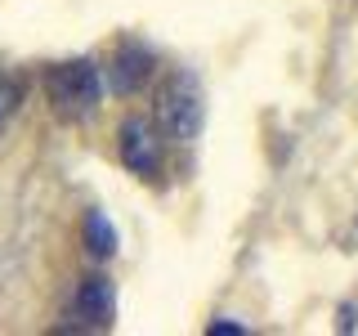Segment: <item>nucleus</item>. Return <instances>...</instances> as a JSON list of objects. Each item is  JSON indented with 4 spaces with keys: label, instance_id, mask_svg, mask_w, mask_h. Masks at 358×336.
<instances>
[{
    "label": "nucleus",
    "instance_id": "f257e3e1",
    "mask_svg": "<svg viewBox=\"0 0 358 336\" xmlns=\"http://www.w3.org/2000/svg\"><path fill=\"white\" fill-rule=\"evenodd\" d=\"M45 94H50V108L59 112L63 121H81L99 108V99H103V76H99V67L90 59H72V63L50 67Z\"/></svg>",
    "mask_w": 358,
    "mask_h": 336
},
{
    "label": "nucleus",
    "instance_id": "f03ea898",
    "mask_svg": "<svg viewBox=\"0 0 358 336\" xmlns=\"http://www.w3.org/2000/svg\"><path fill=\"white\" fill-rule=\"evenodd\" d=\"M157 126H162L166 139L188 144L201 130V90L188 72H175L171 81L157 94Z\"/></svg>",
    "mask_w": 358,
    "mask_h": 336
},
{
    "label": "nucleus",
    "instance_id": "7ed1b4c3",
    "mask_svg": "<svg viewBox=\"0 0 358 336\" xmlns=\"http://www.w3.org/2000/svg\"><path fill=\"white\" fill-rule=\"evenodd\" d=\"M112 314H117V296H112V283L103 274H90L76 283V296H72V318L81 328H108Z\"/></svg>",
    "mask_w": 358,
    "mask_h": 336
},
{
    "label": "nucleus",
    "instance_id": "20e7f679",
    "mask_svg": "<svg viewBox=\"0 0 358 336\" xmlns=\"http://www.w3.org/2000/svg\"><path fill=\"white\" fill-rule=\"evenodd\" d=\"M121 162H126L134 175H152L157 171V162H162V139H157L152 121L130 117L126 126H121Z\"/></svg>",
    "mask_w": 358,
    "mask_h": 336
},
{
    "label": "nucleus",
    "instance_id": "39448f33",
    "mask_svg": "<svg viewBox=\"0 0 358 336\" xmlns=\"http://www.w3.org/2000/svg\"><path fill=\"white\" fill-rule=\"evenodd\" d=\"M152 76V54L139 50V45H126V50H117V59L108 63V85L117 90V94H134L143 81Z\"/></svg>",
    "mask_w": 358,
    "mask_h": 336
},
{
    "label": "nucleus",
    "instance_id": "423d86ee",
    "mask_svg": "<svg viewBox=\"0 0 358 336\" xmlns=\"http://www.w3.org/2000/svg\"><path fill=\"white\" fill-rule=\"evenodd\" d=\"M85 246H90L94 260H108V255L117 251V233H112V224H108L103 211H90V216H85Z\"/></svg>",
    "mask_w": 358,
    "mask_h": 336
},
{
    "label": "nucleus",
    "instance_id": "0eeeda50",
    "mask_svg": "<svg viewBox=\"0 0 358 336\" xmlns=\"http://www.w3.org/2000/svg\"><path fill=\"white\" fill-rule=\"evenodd\" d=\"M18 104H22V85H18L9 72H0V121L14 117V108H18Z\"/></svg>",
    "mask_w": 358,
    "mask_h": 336
},
{
    "label": "nucleus",
    "instance_id": "6e6552de",
    "mask_svg": "<svg viewBox=\"0 0 358 336\" xmlns=\"http://www.w3.org/2000/svg\"><path fill=\"white\" fill-rule=\"evenodd\" d=\"M206 332H210V336H242L246 328H238V323H210Z\"/></svg>",
    "mask_w": 358,
    "mask_h": 336
}]
</instances>
